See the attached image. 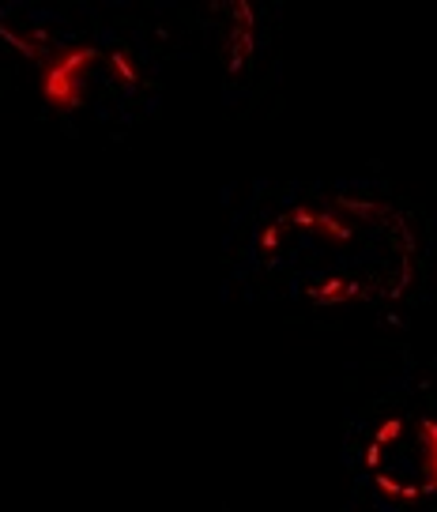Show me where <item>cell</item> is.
<instances>
[{
    "label": "cell",
    "instance_id": "obj_1",
    "mask_svg": "<svg viewBox=\"0 0 437 512\" xmlns=\"http://www.w3.org/2000/svg\"><path fill=\"white\" fill-rule=\"evenodd\" d=\"M249 264L306 302L396 298L415 272V234L370 192L306 189L253 211Z\"/></svg>",
    "mask_w": 437,
    "mask_h": 512
},
{
    "label": "cell",
    "instance_id": "obj_2",
    "mask_svg": "<svg viewBox=\"0 0 437 512\" xmlns=\"http://www.w3.org/2000/svg\"><path fill=\"white\" fill-rule=\"evenodd\" d=\"M366 479L400 501H437V369L404 381L358 433Z\"/></svg>",
    "mask_w": 437,
    "mask_h": 512
}]
</instances>
